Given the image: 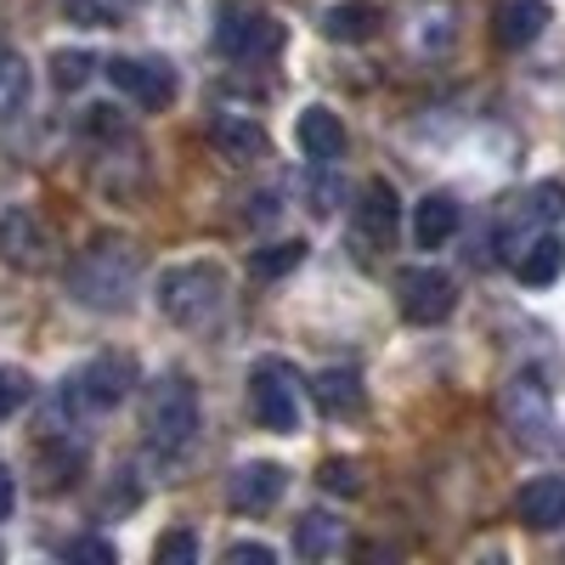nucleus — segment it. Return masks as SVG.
I'll return each instance as SVG.
<instances>
[{"instance_id": "nucleus-12", "label": "nucleus", "mask_w": 565, "mask_h": 565, "mask_svg": "<svg viewBox=\"0 0 565 565\" xmlns=\"http://www.w3.org/2000/svg\"><path fill=\"white\" fill-rule=\"evenodd\" d=\"M396 226H402V199H396V186L391 181H367V193L356 204V226H351V238L362 255H380L396 244Z\"/></svg>"}, {"instance_id": "nucleus-27", "label": "nucleus", "mask_w": 565, "mask_h": 565, "mask_svg": "<svg viewBox=\"0 0 565 565\" xmlns=\"http://www.w3.org/2000/svg\"><path fill=\"white\" fill-rule=\"evenodd\" d=\"M90 74H97V57L90 52H52V85L57 90H79Z\"/></svg>"}, {"instance_id": "nucleus-11", "label": "nucleus", "mask_w": 565, "mask_h": 565, "mask_svg": "<svg viewBox=\"0 0 565 565\" xmlns=\"http://www.w3.org/2000/svg\"><path fill=\"white\" fill-rule=\"evenodd\" d=\"M282 498H289V469L277 458H249V463L232 469V481H226V503L238 514H266Z\"/></svg>"}, {"instance_id": "nucleus-15", "label": "nucleus", "mask_w": 565, "mask_h": 565, "mask_svg": "<svg viewBox=\"0 0 565 565\" xmlns=\"http://www.w3.org/2000/svg\"><path fill=\"white\" fill-rule=\"evenodd\" d=\"M295 141H300L306 159H322V164H340L345 159V125H340L334 108H322V103H311L295 119Z\"/></svg>"}, {"instance_id": "nucleus-1", "label": "nucleus", "mask_w": 565, "mask_h": 565, "mask_svg": "<svg viewBox=\"0 0 565 565\" xmlns=\"http://www.w3.org/2000/svg\"><path fill=\"white\" fill-rule=\"evenodd\" d=\"M68 295L85 311H103V317L130 311L141 295V249L125 232H97L68 266Z\"/></svg>"}, {"instance_id": "nucleus-20", "label": "nucleus", "mask_w": 565, "mask_h": 565, "mask_svg": "<svg viewBox=\"0 0 565 565\" xmlns=\"http://www.w3.org/2000/svg\"><path fill=\"white\" fill-rule=\"evenodd\" d=\"M295 554H300V559H334V554H345V521H340V514H328V509L300 514Z\"/></svg>"}, {"instance_id": "nucleus-22", "label": "nucleus", "mask_w": 565, "mask_h": 565, "mask_svg": "<svg viewBox=\"0 0 565 565\" xmlns=\"http://www.w3.org/2000/svg\"><path fill=\"white\" fill-rule=\"evenodd\" d=\"M514 266V277L521 282H532V289H543V282H554L559 277V266H565V244L554 238V232H537V238L509 260Z\"/></svg>"}, {"instance_id": "nucleus-9", "label": "nucleus", "mask_w": 565, "mask_h": 565, "mask_svg": "<svg viewBox=\"0 0 565 565\" xmlns=\"http://www.w3.org/2000/svg\"><path fill=\"white\" fill-rule=\"evenodd\" d=\"M119 97H130L141 114H164L175 103V68L164 57H114L103 63Z\"/></svg>"}, {"instance_id": "nucleus-8", "label": "nucleus", "mask_w": 565, "mask_h": 565, "mask_svg": "<svg viewBox=\"0 0 565 565\" xmlns=\"http://www.w3.org/2000/svg\"><path fill=\"white\" fill-rule=\"evenodd\" d=\"M559 215H565V181H537V186H526V193L514 199V210L503 215V226H498L503 260H514V255H521L537 232H548Z\"/></svg>"}, {"instance_id": "nucleus-5", "label": "nucleus", "mask_w": 565, "mask_h": 565, "mask_svg": "<svg viewBox=\"0 0 565 565\" xmlns=\"http://www.w3.org/2000/svg\"><path fill=\"white\" fill-rule=\"evenodd\" d=\"M249 413L271 436H300V373L282 356H260L249 367Z\"/></svg>"}, {"instance_id": "nucleus-10", "label": "nucleus", "mask_w": 565, "mask_h": 565, "mask_svg": "<svg viewBox=\"0 0 565 565\" xmlns=\"http://www.w3.org/2000/svg\"><path fill=\"white\" fill-rule=\"evenodd\" d=\"M396 306H402V317L418 322V328L447 322L452 306H458V282H452L447 271H436V266H407V271L396 277Z\"/></svg>"}, {"instance_id": "nucleus-7", "label": "nucleus", "mask_w": 565, "mask_h": 565, "mask_svg": "<svg viewBox=\"0 0 565 565\" xmlns=\"http://www.w3.org/2000/svg\"><path fill=\"white\" fill-rule=\"evenodd\" d=\"M498 413H503V430L521 447H548V436H554V402H548V385L537 380L532 367L514 373V380L503 385Z\"/></svg>"}, {"instance_id": "nucleus-4", "label": "nucleus", "mask_w": 565, "mask_h": 565, "mask_svg": "<svg viewBox=\"0 0 565 565\" xmlns=\"http://www.w3.org/2000/svg\"><path fill=\"white\" fill-rule=\"evenodd\" d=\"M153 300L164 311V322L199 334L210 328L221 311H226V266L221 260H181V266H164L159 282H153Z\"/></svg>"}, {"instance_id": "nucleus-28", "label": "nucleus", "mask_w": 565, "mask_h": 565, "mask_svg": "<svg viewBox=\"0 0 565 565\" xmlns=\"http://www.w3.org/2000/svg\"><path fill=\"white\" fill-rule=\"evenodd\" d=\"M153 559H159V565H193V559H199V532H186V526L164 532V537L153 543Z\"/></svg>"}, {"instance_id": "nucleus-26", "label": "nucleus", "mask_w": 565, "mask_h": 565, "mask_svg": "<svg viewBox=\"0 0 565 565\" xmlns=\"http://www.w3.org/2000/svg\"><path fill=\"white\" fill-rule=\"evenodd\" d=\"M306 193H311V210H317V215H334V210H340V175H334V164H322V159H311V175H306Z\"/></svg>"}, {"instance_id": "nucleus-31", "label": "nucleus", "mask_w": 565, "mask_h": 565, "mask_svg": "<svg viewBox=\"0 0 565 565\" xmlns=\"http://www.w3.org/2000/svg\"><path fill=\"white\" fill-rule=\"evenodd\" d=\"M63 559H79V565H114L119 548H114L108 537H74V543L63 548Z\"/></svg>"}, {"instance_id": "nucleus-25", "label": "nucleus", "mask_w": 565, "mask_h": 565, "mask_svg": "<svg viewBox=\"0 0 565 565\" xmlns=\"http://www.w3.org/2000/svg\"><path fill=\"white\" fill-rule=\"evenodd\" d=\"M300 260H306V244H300V238H277V244H260V249L249 255V271H255L260 282H271V277H289Z\"/></svg>"}, {"instance_id": "nucleus-18", "label": "nucleus", "mask_w": 565, "mask_h": 565, "mask_svg": "<svg viewBox=\"0 0 565 565\" xmlns=\"http://www.w3.org/2000/svg\"><path fill=\"white\" fill-rule=\"evenodd\" d=\"M380 23H385L380 0H334V7L322 12V34H328V40H340V45H362V40H373V34H380Z\"/></svg>"}, {"instance_id": "nucleus-33", "label": "nucleus", "mask_w": 565, "mask_h": 565, "mask_svg": "<svg viewBox=\"0 0 565 565\" xmlns=\"http://www.w3.org/2000/svg\"><path fill=\"white\" fill-rule=\"evenodd\" d=\"M322 481L334 487V492H356V463H351V458H334V463H322Z\"/></svg>"}, {"instance_id": "nucleus-23", "label": "nucleus", "mask_w": 565, "mask_h": 565, "mask_svg": "<svg viewBox=\"0 0 565 565\" xmlns=\"http://www.w3.org/2000/svg\"><path fill=\"white\" fill-rule=\"evenodd\" d=\"M29 97H34V74H29L23 52H7V45H0V125H12L29 108Z\"/></svg>"}, {"instance_id": "nucleus-16", "label": "nucleus", "mask_w": 565, "mask_h": 565, "mask_svg": "<svg viewBox=\"0 0 565 565\" xmlns=\"http://www.w3.org/2000/svg\"><path fill=\"white\" fill-rule=\"evenodd\" d=\"M458 221H463V210H458L452 193H424L413 204V244L418 249H447L458 238Z\"/></svg>"}, {"instance_id": "nucleus-24", "label": "nucleus", "mask_w": 565, "mask_h": 565, "mask_svg": "<svg viewBox=\"0 0 565 565\" xmlns=\"http://www.w3.org/2000/svg\"><path fill=\"white\" fill-rule=\"evenodd\" d=\"M136 12V0H63V18L74 29H119Z\"/></svg>"}, {"instance_id": "nucleus-14", "label": "nucleus", "mask_w": 565, "mask_h": 565, "mask_svg": "<svg viewBox=\"0 0 565 565\" xmlns=\"http://www.w3.org/2000/svg\"><path fill=\"white\" fill-rule=\"evenodd\" d=\"M514 514L532 532H559L565 526V476H537L514 492Z\"/></svg>"}, {"instance_id": "nucleus-32", "label": "nucleus", "mask_w": 565, "mask_h": 565, "mask_svg": "<svg viewBox=\"0 0 565 565\" xmlns=\"http://www.w3.org/2000/svg\"><path fill=\"white\" fill-rule=\"evenodd\" d=\"M226 559L232 565H271L277 548H266V543H226Z\"/></svg>"}, {"instance_id": "nucleus-29", "label": "nucleus", "mask_w": 565, "mask_h": 565, "mask_svg": "<svg viewBox=\"0 0 565 565\" xmlns=\"http://www.w3.org/2000/svg\"><path fill=\"white\" fill-rule=\"evenodd\" d=\"M29 396H34V380H29V373H23V367H0V424H7Z\"/></svg>"}, {"instance_id": "nucleus-30", "label": "nucleus", "mask_w": 565, "mask_h": 565, "mask_svg": "<svg viewBox=\"0 0 565 565\" xmlns=\"http://www.w3.org/2000/svg\"><path fill=\"white\" fill-rule=\"evenodd\" d=\"M79 130H85L90 141H119V136H125V114H119V108H108V103H97V108H85Z\"/></svg>"}, {"instance_id": "nucleus-6", "label": "nucleus", "mask_w": 565, "mask_h": 565, "mask_svg": "<svg viewBox=\"0 0 565 565\" xmlns=\"http://www.w3.org/2000/svg\"><path fill=\"white\" fill-rule=\"evenodd\" d=\"M282 23L260 7H221L215 18V52L226 63H271L282 52Z\"/></svg>"}, {"instance_id": "nucleus-35", "label": "nucleus", "mask_w": 565, "mask_h": 565, "mask_svg": "<svg viewBox=\"0 0 565 565\" xmlns=\"http://www.w3.org/2000/svg\"><path fill=\"white\" fill-rule=\"evenodd\" d=\"M255 221H271V215H282V193L277 186H266V193H255V210H249Z\"/></svg>"}, {"instance_id": "nucleus-34", "label": "nucleus", "mask_w": 565, "mask_h": 565, "mask_svg": "<svg viewBox=\"0 0 565 565\" xmlns=\"http://www.w3.org/2000/svg\"><path fill=\"white\" fill-rule=\"evenodd\" d=\"M12 509H18V476H12L7 463H0V526L12 521Z\"/></svg>"}, {"instance_id": "nucleus-21", "label": "nucleus", "mask_w": 565, "mask_h": 565, "mask_svg": "<svg viewBox=\"0 0 565 565\" xmlns=\"http://www.w3.org/2000/svg\"><path fill=\"white\" fill-rule=\"evenodd\" d=\"M311 396L328 418H351L362 407V373L356 367H322L311 380Z\"/></svg>"}, {"instance_id": "nucleus-19", "label": "nucleus", "mask_w": 565, "mask_h": 565, "mask_svg": "<svg viewBox=\"0 0 565 565\" xmlns=\"http://www.w3.org/2000/svg\"><path fill=\"white\" fill-rule=\"evenodd\" d=\"M543 29H548V0H503L498 7V45H509V52L537 45Z\"/></svg>"}, {"instance_id": "nucleus-2", "label": "nucleus", "mask_w": 565, "mask_h": 565, "mask_svg": "<svg viewBox=\"0 0 565 565\" xmlns=\"http://www.w3.org/2000/svg\"><path fill=\"white\" fill-rule=\"evenodd\" d=\"M199 430H204V402H199V385L186 373L164 367L159 380L141 396V447L148 458H159L164 469L181 463L186 452L199 447Z\"/></svg>"}, {"instance_id": "nucleus-13", "label": "nucleus", "mask_w": 565, "mask_h": 565, "mask_svg": "<svg viewBox=\"0 0 565 565\" xmlns=\"http://www.w3.org/2000/svg\"><path fill=\"white\" fill-rule=\"evenodd\" d=\"M0 260H7L12 271H40L45 260H52V238H45V226L23 204L0 210Z\"/></svg>"}, {"instance_id": "nucleus-17", "label": "nucleus", "mask_w": 565, "mask_h": 565, "mask_svg": "<svg viewBox=\"0 0 565 565\" xmlns=\"http://www.w3.org/2000/svg\"><path fill=\"white\" fill-rule=\"evenodd\" d=\"M210 148L226 159V164H255V159H266V130L255 125V119H244V114H221L215 125H210Z\"/></svg>"}, {"instance_id": "nucleus-3", "label": "nucleus", "mask_w": 565, "mask_h": 565, "mask_svg": "<svg viewBox=\"0 0 565 565\" xmlns=\"http://www.w3.org/2000/svg\"><path fill=\"white\" fill-rule=\"evenodd\" d=\"M136 391V362L130 356H90L79 367H68L57 380V396H52V413H45V430H79V424L114 413L125 396Z\"/></svg>"}]
</instances>
